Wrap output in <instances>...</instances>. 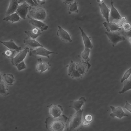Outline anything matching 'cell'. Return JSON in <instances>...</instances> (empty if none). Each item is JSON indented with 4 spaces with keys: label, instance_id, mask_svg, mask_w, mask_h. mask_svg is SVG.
<instances>
[{
    "label": "cell",
    "instance_id": "6da1fadb",
    "mask_svg": "<svg viewBox=\"0 0 131 131\" xmlns=\"http://www.w3.org/2000/svg\"><path fill=\"white\" fill-rule=\"evenodd\" d=\"M91 66L88 62H75L71 60L67 66V74L72 79H80L86 74Z\"/></svg>",
    "mask_w": 131,
    "mask_h": 131
},
{
    "label": "cell",
    "instance_id": "7a4b0ae2",
    "mask_svg": "<svg viewBox=\"0 0 131 131\" xmlns=\"http://www.w3.org/2000/svg\"><path fill=\"white\" fill-rule=\"evenodd\" d=\"M67 119V117L64 115L57 118L49 117L45 121V127L49 131H64Z\"/></svg>",
    "mask_w": 131,
    "mask_h": 131
},
{
    "label": "cell",
    "instance_id": "3957f363",
    "mask_svg": "<svg viewBox=\"0 0 131 131\" xmlns=\"http://www.w3.org/2000/svg\"><path fill=\"white\" fill-rule=\"evenodd\" d=\"M83 109L76 111L71 116L67 128V131H76L81 126L83 121Z\"/></svg>",
    "mask_w": 131,
    "mask_h": 131
},
{
    "label": "cell",
    "instance_id": "277c9868",
    "mask_svg": "<svg viewBox=\"0 0 131 131\" xmlns=\"http://www.w3.org/2000/svg\"><path fill=\"white\" fill-rule=\"evenodd\" d=\"M30 14L34 19L40 21L44 20L47 16V13L45 9L41 7H30Z\"/></svg>",
    "mask_w": 131,
    "mask_h": 131
},
{
    "label": "cell",
    "instance_id": "5b68a950",
    "mask_svg": "<svg viewBox=\"0 0 131 131\" xmlns=\"http://www.w3.org/2000/svg\"><path fill=\"white\" fill-rule=\"evenodd\" d=\"M58 53L50 51L48 50L43 47H38L34 49H30L29 51V55L35 57L37 56H45L50 58L49 55L51 54H57Z\"/></svg>",
    "mask_w": 131,
    "mask_h": 131
},
{
    "label": "cell",
    "instance_id": "8992f818",
    "mask_svg": "<svg viewBox=\"0 0 131 131\" xmlns=\"http://www.w3.org/2000/svg\"><path fill=\"white\" fill-rule=\"evenodd\" d=\"M105 33L108 37L110 42L113 47L118 42L125 39L124 36L121 35L119 33L117 32H106Z\"/></svg>",
    "mask_w": 131,
    "mask_h": 131
},
{
    "label": "cell",
    "instance_id": "52a82bcc",
    "mask_svg": "<svg viewBox=\"0 0 131 131\" xmlns=\"http://www.w3.org/2000/svg\"><path fill=\"white\" fill-rule=\"evenodd\" d=\"M29 49L28 47H26L24 49L20 52L16 56L11 59V62L13 66L16 67L19 63L24 61Z\"/></svg>",
    "mask_w": 131,
    "mask_h": 131
},
{
    "label": "cell",
    "instance_id": "ba28073f",
    "mask_svg": "<svg viewBox=\"0 0 131 131\" xmlns=\"http://www.w3.org/2000/svg\"><path fill=\"white\" fill-rule=\"evenodd\" d=\"M50 114L54 118H57L62 115L63 109L61 106L55 104H51L47 106Z\"/></svg>",
    "mask_w": 131,
    "mask_h": 131
},
{
    "label": "cell",
    "instance_id": "9c48e42d",
    "mask_svg": "<svg viewBox=\"0 0 131 131\" xmlns=\"http://www.w3.org/2000/svg\"><path fill=\"white\" fill-rule=\"evenodd\" d=\"M30 7L25 1L22 4L19 5L16 12L20 18L25 19L29 10Z\"/></svg>",
    "mask_w": 131,
    "mask_h": 131
},
{
    "label": "cell",
    "instance_id": "30bf717a",
    "mask_svg": "<svg viewBox=\"0 0 131 131\" xmlns=\"http://www.w3.org/2000/svg\"><path fill=\"white\" fill-rule=\"evenodd\" d=\"M86 101L85 97H80L78 100L70 101L69 107L74 109L76 111H78L81 110V108Z\"/></svg>",
    "mask_w": 131,
    "mask_h": 131
},
{
    "label": "cell",
    "instance_id": "8fae6325",
    "mask_svg": "<svg viewBox=\"0 0 131 131\" xmlns=\"http://www.w3.org/2000/svg\"><path fill=\"white\" fill-rule=\"evenodd\" d=\"M58 27L57 35L60 39L64 42H72V40L70 35L60 26H58Z\"/></svg>",
    "mask_w": 131,
    "mask_h": 131
},
{
    "label": "cell",
    "instance_id": "7c38bea8",
    "mask_svg": "<svg viewBox=\"0 0 131 131\" xmlns=\"http://www.w3.org/2000/svg\"><path fill=\"white\" fill-rule=\"evenodd\" d=\"M110 108L112 110V112L110 114V116L112 118L117 117L120 119L124 116H128V115L120 107L115 108L113 106H111Z\"/></svg>",
    "mask_w": 131,
    "mask_h": 131
},
{
    "label": "cell",
    "instance_id": "4fadbf2b",
    "mask_svg": "<svg viewBox=\"0 0 131 131\" xmlns=\"http://www.w3.org/2000/svg\"><path fill=\"white\" fill-rule=\"evenodd\" d=\"M27 16L29 19V23L35 27L40 29L41 31L46 30L48 28V26L45 23L41 21L34 19L28 15Z\"/></svg>",
    "mask_w": 131,
    "mask_h": 131
},
{
    "label": "cell",
    "instance_id": "5bb4252c",
    "mask_svg": "<svg viewBox=\"0 0 131 131\" xmlns=\"http://www.w3.org/2000/svg\"><path fill=\"white\" fill-rule=\"evenodd\" d=\"M111 8L110 13L109 20L110 22H112L114 20H120L121 16L117 9L114 6L113 2L111 1Z\"/></svg>",
    "mask_w": 131,
    "mask_h": 131
},
{
    "label": "cell",
    "instance_id": "9a60e30c",
    "mask_svg": "<svg viewBox=\"0 0 131 131\" xmlns=\"http://www.w3.org/2000/svg\"><path fill=\"white\" fill-rule=\"evenodd\" d=\"M100 12L103 17L105 19L107 22H109V17L110 10L108 8L104 2L99 4Z\"/></svg>",
    "mask_w": 131,
    "mask_h": 131
},
{
    "label": "cell",
    "instance_id": "2e32d148",
    "mask_svg": "<svg viewBox=\"0 0 131 131\" xmlns=\"http://www.w3.org/2000/svg\"><path fill=\"white\" fill-rule=\"evenodd\" d=\"M19 4L18 0L10 1L9 6L6 12V16H8L16 12L19 6Z\"/></svg>",
    "mask_w": 131,
    "mask_h": 131
},
{
    "label": "cell",
    "instance_id": "e0dca14e",
    "mask_svg": "<svg viewBox=\"0 0 131 131\" xmlns=\"http://www.w3.org/2000/svg\"><path fill=\"white\" fill-rule=\"evenodd\" d=\"M81 34V36L82 38L85 47L92 49L93 48V45L91 42V39L84 32L83 29L80 27H79Z\"/></svg>",
    "mask_w": 131,
    "mask_h": 131
},
{
    "label": "cell",
    "instance_id": "ac0fdd59",
    "mask_svg": "<svg viewBox=\"0 0 131 131\" xmlns=\"http://www.w3.org/2000/svg\"><path fill=\"white\" fill-rule=\"evenodd\" d=\"M0 42L9 49L15 50L17 52H19L21 49V47L16 45L12 39L8 41H0Z\"/></svg>",
    "mask_w": 131,
    "mask_h": 131
},
{
    "label": "cell",
    "instance_id": "d6986e66",
    "mask_svg": "<svg viewBox=\"0 0 131 131\" xmlns=\"http://www.w3.org/2000/svg\"><path fill=\"white\" fill-rule=\"evenodd\" d=\"M103 24L107 32H113L117 30L119 31L121 29V28L118 27L116 23L112 22H104L103 23Z\"/></svg>",
    "mask_w": 131,
    "mask_h": 131
},
{
    "label": "cell",
    "instance_id": "ffe728a7",
    "mask_svg": "<svg viewBox=\"0 0 131 131\" xmlns=\"http://www.w3.org/2000/svg\"><path fill=\"white\" fill-rule=\"evenodd\" d=\"M23 41L24 44L32 47H43V45L35 40L32 39L29 36L25 37Z\"/></svg>",
    "mask_w": 131,
    "mask_h": 131
},
{
    "label": "cell",
    "instance_id": "44dd1931",
    "mask_svg": "<svg viewBox=\"0 0 131 131\" xmlns=\"http://www.w3.org/2000/svg\"><path fill=\"white\" fill-rule=\"evenodd\" d=\"M41 30L40 29L34 27L31 30L25 31L24 32L28 36L33 39L35 40L41 34Z\"/></svg>",
    "mask_w": 131,
    "mask_h": 131
},
{
    "label": "cell",
    "instance_id": "7402d4cb",
    "mask_svg": "<svg viewBox=\"0 0 131 131\" xmlns=\"http://www.w3.org/2000/svg\"><path fill=\"white\" fill-rule=\"evenodd\" d=\"M91 51V49L85 48L83 51L78 55V57L82 61L89 62L90 60L89 55Z\"/></svg>",
    "mask_w": 131,
    "mask_h": 131
},
{
    "label": "cell",
    "instance_id": "603a6c76",
    "mask_svg": "<svg viewBox=\"0 0 131 131\" xmlns=\"http://www.w3.org/2000/svg\"><path fill=\"white\" fill-rule=\"evenodd\" d=\"M0 94L1 95L6 96L8 94L7 84L3 80L1 75H0Z\"/></svg>",
    "mask_w": 131,
    "mask_h": 131
},
{
    "label": "cell",
    "instance_id": "cb8c5ba5",
    "mask_svg": "<svg viewBox=\"0 0 131 131\" xmlns=\"http://www.w3.org/2000/svg\"><path fill=\"white\" fill-rule=\"evenodd\" d=\"M2 77L4 81L7 85H12L15 81L14 78L12 74H4Z\"/></svg>",
    "mask_w": 131,
    "mask_h": 131
},
{
    "label": "cell",
    "instance_id": "d4e9b609",
    "mask_svg": "<svg viewBox=\"0 0 131 131\" xmlns=\"http://www.w3.org/2000/svg\"><path fill=\"white\" fill-rule=\"evenodd\" d=\"M20 19V17L16 13H14L4 18L3 20L6 21H10L12 23L19 21Z\"/></svg>",
    "mask_w": 131,
    "mask_h": 131
},
{
    "label": "cell",
    "instance_id": "484cf974",
    "mask_svg": "<svg viewBox=\"0 0 131 131\" xmlns=\"http://www.w3.org/2000/svg\"><path fill=\"white\" fill-rule=\"evenodd\" d=\"M78 6L77 2L74 1L69 4L67 8L68 14H70L72 13H78L79 10L78 8Z\"/></svg>",
    "mask_w": 131,
    "mask_h": 131
},
{
    "label": "cell",
    "instance_id": "4316f807",
    "mask_svg": "<svg viewBox=\"0 0 131 131\" xmlns=\"http://www.w3.org/2000/svg\"><path fill=\"white\" fill-rule=\"evenodd\" d=\"M124 86L121 91H119V94H123L126 91L131 89V79L126 80L123 82Z\"/></svg>",
    "mask_w": 131,
    "mask_h": 131
},
{
    "label": "cell",
    "instance_id": "83f0119b",
    "mask_svg": "<svg viewBox=\"0 0 131 131\" xmlns=\"http://www.w3.org/2000/svg\"><path fill=\"white\" fill-rule=\"evenodd\" d=\"M16 51L15 50L8 49L2 53V54L4 56L12 59L14 57Z\"/></svg>",
    "mask_w": 131,
    "mask_h": 131
},
{
    "label": "cell",
    "instance_id": "f1b7e54d",
    "mask_svg": "<svg viewBox=\"0 0 131 131\" xmlns=\"http://www.w3.org/2000/svg\"><path fill=\"white\" fill-rule=\"evenodd\" d=\"M131 74V67L127 70L125 73L122 78L121 80V82L122 83L125 80H127Z\"/></svg>",
    "mask_w": 131,
    "mask_h": 131
},
{
    "label": "cell",
    "instance_id": "f546056e",
    "mask_svg": "<svg viewBox=\"0 0 131 131\" xmlns=\"http://www.w3.org/2000/svg\"><path fill=\"white\" fill-rule=\"evenodd\" d=\"M38 63L36 66L37 70L40 72L42 67L43 62L41 58L37 59Z\"/></svg>",
    "mask_w": 131,
    "mask_h": 131
},
{
    "label": "cell",
    "instance_id": "4dcf8cb0",
    "mask_svg": "<svg viewBox=\"0 0 131 131\" xmlns=\"http://www.w3.org/2000/svg\"><path fill=\"white\" fill-rule=\"evenodd\" d=\"M16 67L19 71H21L25 69L27 67L26 66L24 61L18 64Z\"/></svg>",
    "mask_w": 131,
    "mask_h": 131
},
{
    "label": "cell",
    "instance_id": "1f68e13d",
    "mask_svg": "<svg viewBox=\"0 0 131 131\" xmlns=\"http://www.w3.org/2000/svg\"><path fill=\"white\" fill-rule=\"evenodd\" d=\"M50 66V65L49 63L43 62L42 67L40 72L42 73L47 70H49Z\"/></svg>",
    "mask_w": 131,
    "mask_h": 131
},
{
    "label": "cell",
    "instance_id": "d6a6232c",
    "mask_svg": "<svg viewBox=\"0 0 131 131\" xmlns=\"http://www.w3.org/2000/svg\"><path fill=\"white\" fill-rule=\"evenodd\" d=\"M26 2L29 5L31 6H37L38 5L37 0H25Z\"/></svg>",
    "mask_w": 131,
    "mask_h": 131
},
{
    "label": "cell",
    "instance_id": "836d02e7",
    "mask_svg": "<svg viewBox=\"0 0 131 131\" xmlns=\"http://www.w3.org/2000/svg\"><path fill=\"white\" fill-rule=\"evenodd\" d=\"M123 29L125 31H127L131 29V25L128 23H125L123 25Z\"/></svg>",
    "mask_w": 131,
    "mask_h": 131
},
{
    "label": "cell",
    "instance_id": "e575fe53",
    "mask_svg": "<svg viewBox=\"0 0 131 131\" xmlns=\"http://www.w3.org/2000/svg\"><path fill=\"white\" fill-rule=\"evenodd\" d=\"M123 108L131 112V105L128 103L127 101H126L125 105L123 107Z\"/></svg>",
    "mask_w": 131,
    "mask_h": 131
},
{
    "label": "cell",
    "instance_id": "d590c367",
    "mask_svg": "<svg viewBox=\"0 0 131 131\" xmlns=\"http://www.w3.org/2000/svg\"><path fill=\"white\" fill-rule=\"evenodd\" d=\"M93 118L92 116L90 114L86 115L85 117V119L90 122L92 121Z\"/></svg>",
    "mask_w": 131,
    "mask_h": 131
},
{
    "label": "cell",
    "instance_id": "8d00e7d4",
    "mask_svg": "<svg viewBox=\"0 0 131 131\" xmlns=\"http://www.w3.org/2000/svg\"><path fill=\"white\" fill-rule=\"evenodd\" d=\"M90 123V122L84 119L83 120L82 122V124L84 126H87L89 125Z\"/></svg>",
    "mask_w": 131,
    "mask_h": 131
},
{
    "label": "cell",
    "instance_id": "74e56055",
    "mask_svg": "<svg viewBox=\"0 0 131 131\" xmlns=\"http://www.w3.org/2000/svg\"><path fill=\"white\" fill-rule=\"evenodd\" d=\"M125 35L128 37H131V29L129 31L125 32Z\"/></svg>",
    "mask_w": 131,
    "mask_h": 131
},
{
    "label": "cell",
    "instance_id": "f35d334b",
    "mask_svg": "<svg viewBox=\"0 0 131 131\" xmlns=\"http://www.w3.org/2000/svg\"><path fill=\"white\" fill-rule=\"evenodd\" d=\"M120 20L121 21L122 23H125L126 21V19L125 17L123 16L122 17H121Z\"/></svg>",
    "mask_w": 131,
    "mask_h": 131
},
{
    "label": "cell",
    "instance_id": "ab89813d",
    "mask_svg": "<svg viewBox=\"0 0 131 131\" xmlns=\"http://www.w3.org/2000/svg\"><path fill=\"white\" fill-rule=\"evenodd\" d=\"M117 25L118 27L121 28V27L123 25V23L121 21H119L117 23Z\"/></svg>",
    "mask_w": 131,
    "mask_h": 131
},
{
    "label": "cell",
    "instance_id": "60d3db41",
    "mask_svg": "<svg viewBox=\"0 0 131 131\" xmlns=\"http://www.w3.org/2000/svg\"><path fill=\"white\" fill-rule=\"evenodd\" d=\"M73 0H66L63 1V3L65 4H68V5L73 2Z\"/></svg>",
    "mask_w": 131,
    "mask_h": 131
},
{
    "label": "cell",
    "instance_id": "b9f144b4",
    "mask_svg": "<svg viewBox=\"0 0 131 131\" xmlns=\"http://www.w3.org/2000/svg\"><path fill=\"white\" fill-rule=\"evenodd\" d=\"M38 3L42 5L44 4L45 3V0H37Z\"/></svg>",
    "mask_w": 131,
    "mask_h": 131
},
{
    "label": "cell",
    "instance_id": "7bdbcfd3",
    "mask_svg": "<svg viewBox=\"0 0 131 131\" xmlns=\"http://www.w3.org/2000/svg\"><path fill=\"white\" fill-rule=\"evenodd\" d=\"M128 39L129 42L131 43V37H128Z\"/></svg>",
    "mask_w": 131,
    "mask_h": 131
},
{
    "label": "cell",
    "instance_id": "ee69618b",
    "mask_svg": "<svg viewBox=\"0 0 131 131\" xmlns=\"http://www.w3.org/2000/svg\"><path fill=\"white\" fill-rule=\"evenodd\" d=\"M97 1L98 2H102V3L104 1L103 0H99Z\"/></svg>",
    "mask_w": 131,
    "mask_h": 131
}]
</instances>
